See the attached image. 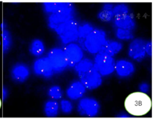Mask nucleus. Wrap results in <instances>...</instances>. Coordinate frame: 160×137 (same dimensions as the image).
Instances as JSON below:
<instances>
[{
  "instance_id": "nucleus-1",
  "label": "nucleus",
  "mask_w": 160,
  "mask_h": 137,
  "mask_svg": "<svg viewBox=\"0 0 160 137\" xmlns=\"http://www.w3.org/2000/svg\"><path fill=\"white\" fill-rule=\"evenodd\" d=\"M75 69L78 74L81 83L86 88L94 90L101 85L102 80L100 74L95 68L90 59L80 61L75 66Z\"/></svg>"
},
{
  "instance_id": "nucleus-2",
  "label": "nucleus",
  "mask_w": 160,
  "mask_h": 137,
  "mask_svg": "<svg viewBox=\"0 0 160 137\" xmlns=\"http://www.w3.org/2000/svg\"><path fill=\"white\" fill-rule=\"evenodd\" d=\"M126 110L134 116H142L148 113L151 107V100L146 93L135 92L127 96L124 102Z\"/></svg>"
},
{
  "instance_id": "nucleus-3",
  "label": "nucleus",
  "mask_w": 160,
  "mask_h": 137,
  "mask_svg": "<svg viewBox=\"0 0 160 137\" xmlns=\"http://www.w3.org/2000/svg\"><path fill=\"white\" fill-rule=\"evenodd\" d=\"M64 44H70L78 38V28L75 21L70 19L55 29Z\"/></svg>"
},
{
  "instance_id": "nucleus-4",
  "label": "nucleus",
  "mask_w": 160,
  "mask_h": 137,
  "mask_svg": "<svg viewBox=\"0 0 160 137\" xmlns=\"http://www.w3.org/2000/svg\"><path fill=\"white\" fill-rule=\"evenodd\" d=\"M106 42L105 33L102 30L94 29L86 37L83 42V46L91 53L99 52L102 47Z\"/></svg>"
},
{
  "instance_id": "nucleus-5",
  "label": "nucleus",
  "mask_w": 160,
  "mask_h": 137,
  "mask_svg": "<svg viewBox=\"0 0 160 137\" xmlns=\"http://www.w3.org/2000/svg\"><path fill=\"white\" fill-rule=\"evenodd\" d=\"M115 61L113 58L98 53L94 59V66L100 75H109L115 70Z\"/></svg>"
},
{
  "instance_id": "nucleus-6",
  "label": "nucleus",
  "mask_w": 160,
  "mask_h": 137,
  "mask_svg": "<svg viewBox=\"0 0 160 137\" xmlns=\"http://www.w3.org/2000/svg\"><path fill=\"white\" fill-rule=\"evenodd\" d=\"M78 110L83 116L94 117L98 114L99 104L94 98H84L80 101Z\"/></svg>"
},
{
  "instance_id": "nucleus-7",
  "label": "nucleus",
  "mask_w": 160,
  "mask_h": 137,
  "mask_svg": "<svg viewBox=\"0 0 160 137\" xmlns=\"http://www.w3.org/2000/svg\"><path fill=\"white\" fill-rule=\"evenodd\" d=\"M64 53L68 65L74 66L77 65L83 59V50L78 45L70 43L64 48Z\"/></svg>"
},
{
  "instance_id": "nucleus-8",
  "label": "nucleus",
  "mask_w": 160,
  "mask_h": 137,
  "mask_svg": "<svg viewBox=\"0 0 160 137\" xmlns=\"http://www.w3.org/2000/svg\"><path fill=\"white\" fill-rule=\"evenodd\" d=\"M48 59L55 71H62L68 66L64 51L59 48L51 49L49 51Z\"/></svg>"
},
{
  "instance_id": "nucleus-9",
  "label": "nucleus",
  "mask_w": 160,
  "mask_h": 137,
  "mask_svg": "<svg viewBox=\"0 0 160 137\" xmlns=\"http://www.w3.org/2000/svg\"><path fill=\"white\" fill-rule=\"evenodd\" d=\"M146 42L141 39H135L129 47V55L132 59L141 61L146 56Z\"/></svg>"
},
{
  "instance_id": "nucleus-10",
  "label": "nucleus",
  "mask_w": 160,
  "mask_h": 137,
  "mask_svg": "<svg viewBox=\"0 0 160 137\" xmlns=\"http://www.w3.org/2000/svg\"><path fill=\"white\" fill-rule=\"evenodd\" d=\"M34 69L36 74L45 77L51 76L53 70L48 58L37 60L34 64Z\"/></svg>"
},
{
  "instance_id": "nucleus-11",
  "label": "nucleus",
  "mask_w": 160,
  "mask_h": 137,
  "mask_svg": "<svg viewBox=\"0 0 160 137\" xmlns=\"http://www.w3.org/2000/svg\"><path fill=\"white\" fill-rule=\"evenodd\" d=\"M45 10L52 13L70 15L72 10L71 5L69 3H45L44 4Z\"/></svg>"
},
{
  "instance_id": "nucleus-12",
  "label": "nucleus",
  "mask_w": 160,
  "mask_h": 137,
  "mask_svg": "<svg viewBox=\"0 0 160 137\" xmlns=\"http://www.w3.org/2000/svg\"><path fill=\"white\" fill-rule=\"evenodd\" d=\"M122 48V45L121 42L106 40L105 43L102 47L99 53V54L108 55V56L112 57L119 53Z\"/></svg>"
},
{
  "instance_id": "nucleus-13",
  "label": "nucleus",
  "mask_w": 160,
  "mask_h": 137,
  "mask_svg": "<svg viewBox=\"0 0 160 137\" xmlns=\"http://www.w3.org/2000/svg\"><path fill=\"white\" fill-rule=\"evenodd\" d=\"M115 70L118 76L125 78L131 75L135 71L133 64L126 60H120L115 65Z\"/></svg>"
},
{
  "instance_id": "nucleus-14",
  "label": "nucleus",
  "mask_w": 160,
  "mask_h": 137,
  "mask_svg": "<svg viewBox=\"0 0 160 137\" xmlns=\"http://www.w3.org/2000/svg\"><path fill=\"white\" fill-rule=\"evenodd\" d=\"M115 24L119 29L130 31L135 27V23L132 16L128 14L115 16Z\"/></svg>"
},
{
  "instance_id": "nucleus-15",
  "label": "nucleus",
  "mask_w": 160,
  "mask_h": 137,
  "mask_svg": "<svg viewBox=\"0 0 160 137\" xmlns=\"http://www.w3.org/2000/svg\"><path fill=\"white\" fill-rule=\"evenodd\" d=\"M29 68L24 64H18L15 66L12 70V76L14 80L22 83L27 80L29 77Z\"/></svg>"
},
{
  "instance_id": "nucleus-16",
  "label": "nucleus",
  "mask_w": 160,
  "mask_h": 137,
  "mask_svg": "<svg viewBox=\"0 0 160 137\" xmlns=\"http://www.w3.org/2000/svg\"><path fill=\"white\" fill-rule=\"evenodd\" d=\"M86 91V87L79 81L72 83L67 91V95L71 99L75 100L81 98Z\"/></svg>"
},
{
  "instance_id": "nucleus-17",
  "label": "nucleus",
  "mask_w": 160,
  "mask_h": 137,
  "mask_svg": "<svg viewBox=\"0 0 160 137\" xmlns=\"http://www.w3.org/2000/svg\"><path fill=\"white\" fill-rule=\"evenodd\" d=\"M70 15L53 13L50 16L49 22L51 26L56 29L58 26L70 20Z\"/></svg>"
},
{
  "instance_id": "nucleus-18",
  "label": "nucleus",
  "mask_w": 160,
  "mask_h": 137,
  "mask_svg": "<svg viewBox=\"0 0 160 137\" xmlns=\"http://www.w3.org/2000/svg\"><path fill=\"white\" fill-rule=\"evenodd\" d=\"M30 52L35 56H40L45 50L43 42L40 40H34L32 42L29 48Z\"/></svg>"
},
{
  "instance_id": "nucleus-19",
  "label": "nucleus",
  "mask_w": 160,
  "mask_h": 137,
  "mask_svg": "<svg viewBox=\"0 0 160 137\" xmlns=\"http://www.w3.org/2000/svg\"><path fill=\"white\" fill-rule=\"evenodd\" d=\"M59 110V104L55 101H48L45 105V113L48 117H55Z\"/></svg>"
},
{
  "instance_id": "nucleus-20",
  "label": "nucleus",
  "mask_w": 160,
  "mask_h": 137,
  "mask_svg": "<svg viewBox=\"0 0 160 137\" xmlns=\"http://www.w3.org/2000/svg\"><path fill=\"white\" fill-rule=\"evenodd\" d=\"M94 29L92 26L86 24L84 26H82L78 29V39L79 42L81 45L83 44L84 40H85L86 37L92 32Z\"/></svg>"
},
{
  "instance_id": "nucleus-21",
  "label": "nucleus",
  "mask_w": 160,
  "mask_h": 137,
  "mask_svg": "<svg viewBox=\"0 0 160 137\" xmlns=\"http://www.w3.org/2000/svg\"><path fill=\"white\" fill-rule=\"evenodd\" d=\"M48 95L51 96V98H55V99L61 98L62 96L61 87L59 86H57V85L52 86L48 91Z\"/></svg>"
},
{
  "instance_id": "nucleus-22",
  "label": "nucleus",
  "mask_w": 160,
  "mask_h": 137,
  "mask_svg": "<svg viewBox=\"0 0 160 137\" xmlns=\"http://www.w3.org/2000/svg\"><path fill=\"white\" fill-rule=\"evenodd\" d=\"M116 36L118 38L121 40H130L133 38L132 34L131 33L130 31L128 30H124L122 29H118L116 31Z\"/></svg>"
},
{
  "instance_id": "nucleus-23",
  "label": "nucleus",
  "mask_w": 160,
  "mask_h": 137,
  "mask_svg": "<svg viewBox=\"0 0 160 137\" xmlns=\"http://www.w3.org/2000/svg\"><path fill=\"white\" fill-rule=\"evenodd\" d=\"M128 7L126 5H124V4H122V5H118L116 6L115 7L113 8V10H112L113 12V16H121V15H125L128 13Z\"/></svg>"
},
{
  "instance_id": "nucleus-24",
  "label": "nucleus",
  "mask_w": 160,
  "mask_h": 137,
  "mask_svg": "<svg viewBox=\"0 0 160 137\" xmlns=\"http://www.w3.org/2000/svg\"><path fill=\"white\" fill-rule=\"evenodd\" d=\"M113 13L112 10H104L100 12L98 15L99 18L102 21H110L113 18Z\"/></svg>"
},
{
  "instance_id": "nucleus-25",
  "label": "nucleus",
  "mask_w": 160,
  "mask_h": 137,
  "mask_svg": "<svg viewBox=\"0 0 160 137\" xmlns=\"http://www.w3.org/2000/svg\"><path fill=\"white\" fill-rule=\"evenodd\" d=\"M61 107L62 110L63 111V112L66 113V114H69V113L72 112V104H71L69 101L67 100H63L61 102Z\"/></svg>"
},
{
  "instance_id": "nucleus-26",
  "label": "nucleus",
  "mask_w": 160,
  "mask_h": 137,
  "mask_svg": "<svg viewBox=\"0 0 160 137\" xmlns=\"http://www.w3.org/2000/svg\"><path fill=\"white\" fill-rule=\"evenodd\" d=\"M10 37L8 31H4L3 32V48L4 51L9 48L10 45Z\"/></svg>"
},
{
  "instance_id": "nucleus-27",
  "label": "nucleus",
  "mask_w": 160,
  "mask_h": 137,
  "mask_svg": "<svg viewBox=\"0 0 160 137\" xmlns=\"http://www.w3.org/2000/svg\"><path fill=\"white\" fill-rule=\"evenodd\" d=\"M140 88L142 91V93H145V92L148 91L149 86H148V84H146V83H142V84L140 85Z\"/></svg>"
},
{
  "instance_id": "nucleus-28",
  "label": "nucleus",
  "mask_w": 160,
  "mask_h": 137,
  "mask_svg": "<svg viewBox=\"0 0 160 137\" xmlns=\"http://www.w3.org/2000/svg\"><path fill=\"white\" fill-rule=\"evenodd\" d=\"M151 42H149L148 43L146 44V53L149 55H151Z\"/></svg>"
},
{
  "instance_id": "nucleus-29",
  "label": "nucleus",
  "mask_w": 160,
  "mask_h": 137,
  "mask_svg": "<svg viewBox=\"0 0 160 137\" xmlns=\"http://www.w3.org/2000/svg\"><path fill=\"white\" fill-rule=\"evenodd\" d=\"M113 7V5H109V4H107V5H105V8L104 10H111V8Z\"/></svg>"
},
{
  "instance_id": "nucleus-30",
  "label": "nucleus",
  "mask_w": 160,
  "mask_h": 137,
  "mask_svg": "<svg viewBox=\"0 0 160 137\" xmlns=\"http://www.w3.org/2000/svg\"><path fill=\"white\" fill-rule=\"evenodd\" d=\"M1 106H2V102H1V99H0V108H1Z\"/></svg>"
},
{
  "instance_id": "nucleus-31",
  "label": "nucleus",
  "mask_w": 160,
  "mask_h": 137,
  "mask_svg": "<svg viewBox=\"0 0 160 137\" xmlns=\"http://www.w3.org/2000/svg\"><path fill=\"white\" fill-rule=\"evenodd\" d=\"M0 45H1V41H0Z\"/></svg>"
}]
</instances>
